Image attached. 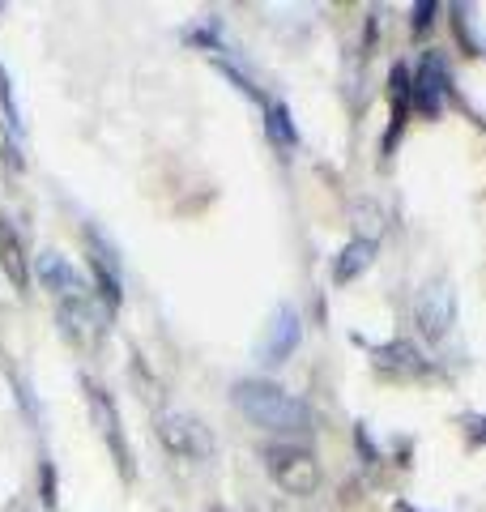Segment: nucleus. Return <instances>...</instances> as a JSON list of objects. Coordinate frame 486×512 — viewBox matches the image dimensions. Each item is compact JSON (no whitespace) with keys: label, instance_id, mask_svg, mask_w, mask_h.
I'll return each instance as SVG.
<instances>
[{"label":"nucleus","instance_id":"9b49d317","mask_svg":"<svg viewBox=\"0 0 486 512\" xmlns=\"http://www.w3.org/2000/svg\"><path fill=\"white\" fill-rule=\"evenodd\" d=\"M371 261H376V239L371 235L350 239V244L342 248V256L333 261V282H354Z\"/></svg>","mask_w":486,"mask_h":512},{"label":"nucleus","instance_id":"39448f33","mask_svg":"<svg viewBox=\"0 0 486 512\" xmlns=\"http://www.w3.org/2000/svg\"><path fill=\"white\" fill-rule=\"evenodd\" d=\"M86 397H90V419H94V427H99V436L107 440L120 474L133 478V453H128V440H124V431H120V414H116V406H111V397L94 380H86Z\"/></svg>","mask_w":486,"mask_h":512},{"label":"nucleus","instance_id":"f8f14e48","mask_svg":"<svg viewBox=\"0 0 486 512\" xmlns=\"http://www.w3.org/2000/svg\"><path fill=\"white\" fill-rule=\"evenodd\" d=\"M0 269H5V274L13 278V286H18V291H26V282H30L26 256H22V239H18V231H13L9 218H0Z\"/></svg>","mask_w":486,"mask_h":512},{"label":"nucleus","instance_id":"0eeeda50","mask_svg":"<svg viewBox=\"0 0 486 512\" xmlns=\"http://www.w3.org/2000/svg\"><path fill=\"white\" fill-rule=\"evenodd\" d=\"M35 269H39L43 291H52L56 303H69V299H86V295H90L86 286H81V274H77L69 261H64L60 252H39Z\"/></svg>","mask_w":486,"mask_h":512},{"label":"nucleus","instance_id":"1a4fd4ad","mask_svg":"<svg viewBox=\"0 0 486 512\" xmlns=\"http://www.w3.org/2000/svg\"><path fill=\"white\" fill-rule=\"evenodd\" d=\"M388 99H393V120H388V137H384V150H393V141L401 137L405 128V111L414 103V77L405 64H393V73H388Z\"/></svg>","mask_w":486,"mask_h":512},{"label":"nucleus","instance_id":"dca6fc26","mask_svg":"<svg viewBox=\"0 0 486 512\" xmlns=\"http://www.w3.org/2000/svg\"><path fill=\"white\" fill-rule=\"evenodd\" d=\"M465 436H469V444H486V419L482 414H465Z\"/></svg>","mask_w":486,"mask_h":512},{"label":"nucleus","instance_id":"f257e3e1","mask_svg":"<svg viewBox=\"0 0 486 512\" xmlns=\"http://www.w3.org/2000/svg\"><path fill=\"white\" fill-rule=\"evenodd\" d=\"M235 406L243 410L248 423L273 431V436H307V431H312V410L269 380H239Z\"/></svg>","mask_w":486,"mask_h":512},{"label":"nucleus","instance_id":"6e6552de","mask_svg":"<svg viewBox=\"0 0 486 512\" xmlns=\"http://www.w3.org/2000/svg\"><path fill=\"white\" fill-rule=\"evenodd\" d=\"M299 346V312L295 308H278L265 329V342H261V355L265 363H286L290 350Z\"/></svg>","mask_w":486,"mask_h":512},{"label":"nucleus","instance_id":"9d476101","mask_svg":"<svg viewBox=\"0 0 486 512\" xmlns=\"http://www.w3.org/2000/svg\"><path fill=\"white\" fill-rule=\"evenodd\" d=\"M56 308H60V320H64V333H69L73 342L90 346V342H94V333H99V316H94V303H90V295H86V299L56 303Z\"/></svg>","mask_w":486,"mask_h":512},{"label":"nucleus","instance_id":"a211bd4d","mask_svg":"<svg viewBox=\"0 0 486 512\" xmlns=\"http://www.w3.org/2000/svg\"><path fill=\"white\" fill-rule=\"evenodd\" d=\"M359 448H363V457H367V461H376V448H371V440H367V431H363V427H359Z\"/></svg>","mask_w":486,"mask_h":512},{"label":"nucleus","instance_id":"2eb2a0df","mask_svg":"<svg viewBox=\"0 0 486 512\" xmlns=\"http://www.w3.org/2000/svg\"><path fill=\"white\" fill-rule=\"evenodd\" d=\"M39 491H43V508L52 512L56 508V466L52 461H43V470H39Z\"/></svg>","mask_w":486,"mask_h":512},{"label":"nucleus","instance_id":"f03ea898","mask_svg":"<svg viewBox=\"0 0 486 512\" xmlns=\"http://www.w3.org/2000/svg\"><path fill=\"white\" fill-rule=\"evenodd\" d=\"M265 466L273 474V483L290 495H312L320 487V466L303 444H269L265 448Z\"/></svg>","mask_w":486,"mask_h":512},{"label":"nucleus","instance_id":"ddd939ff","mask_svg":"<svg viewBox=\"0 0 486 512\" xmlns=\"http://www.w3.org/2000/svg\"><path fill=\"white\" fill-rule=\"evenodd\" d=\"M380 363L384 367H393V372H405V376H414V372H423V359H418V350L410 342H388L376 350Z\"/></svg>","mask_w":486,"mask_h":512},{"label":"nucleus","instance_id":"6ab92c4d","mask_svg":"<svg viewBox=\"0 0 486 512\" xmlns=\"http://www.w3.org/2000/svg\"><path fill=\"white\" fill-rule=\"evenodd\" d=\"M397 512H418V508H410V504H397Z\"/></svg>","mask_w":486,"mask_h":512},{"label":"nucleus","instance_id":"4468645a","mask_svg":"<svg viewBox=\"0 0 486 512\" xmlns=\"http://www.w3.org/2000/svg\"><path fill=\"white\" fill-rule=\"evenodd\" d=\"M269 137L278 141V146H295V124H290V111L282 103H269Z\"/></svg>","mask_w":486,"mask_h":512},{"label":"nucleus","instance_id":"7ed1b4c3","mask_svg":"<svg viewBox=\"0 0 486 512\" xmlns=\"http://www.w3.org/2000/svg\"><path fill=\"white\" fill-rule=\"evenodd\" d=\"M414 320H418V333L427 342H444L452 325H457V295H452L448 282H431L423 295H418V308H414Z\"/></svg>","mask_w":486,"mask_h":512},{"label":"nucleus","instance_id":"f3484780","mask_svg":"<svg viewBox=\"0 0 486 512\" xmlns=\"http://www.w3.org/2000/svg\"><path fill=\"white\" fill-rule=\"evenodd\" d=\"M431 18H435V5L427 0V5H414V35H423V30L431 26Z\"/></svg>","mask_w":486,"mask_h":512},{"label":"nucleus","instance_id":"20e7f679","mask_svg":"<svg viewBox=\"0 0 486 512\" xmlns=\"http://www.w3.org/2000/svg\"><path fill=\"white\" fill-rule=\"evenodd\" d=\"M158 436H162V444H167L175 457H184V461H205L209 453H214L209 431L192 419V414H180V410L162 414V419H158Z\"/></svg>","mask_w":486,"mask_h":512},{"label":"nucleus","instance_id":"423d86ee","mask_svg":"<svg viewBox=\"0 0 486 512\" xmlns=\"http://www.w3.org/2000/svg\"><path fill=\"white\" fill-rule=\"evenodd\" d=\"M444 99H448V69H444L440 56L427 52L423 64H418V73H414V107L435 120L444 111Z\"/></svg>","mask_w":486,"mask_h":512}]
</instances>
